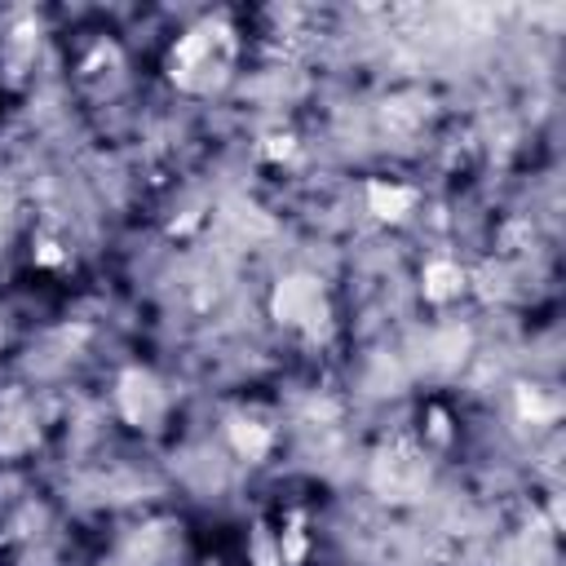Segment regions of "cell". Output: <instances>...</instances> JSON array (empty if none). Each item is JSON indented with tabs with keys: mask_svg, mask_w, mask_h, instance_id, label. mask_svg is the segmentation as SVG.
Returning <instances> with one entry per match:
<instances>
[{
	"mask_svg": "<svg viewBox=\"0 0 566 566\" xmlns=\"http://www.w3.org/2000/svg\"><path fill=\"white\" fill-rule=\"evenodd\" d=\"M367 199H371V212L385 217V221H394L411 208V190H402V186H371Z\"/></svg>",
	"mask_w": 566,
	"mask_h": 566,
	"instance_id": "cell-3",
	"label": "cell"
},
{
	"mask_svg": "<svg viewBox=\"0 0 566 566\" xmlns=\"http://www.w3.org/2000/svg\"><path fill=\"white\" fill-rule=\"evenodd\" d=\"M119 407L133 424H155L164 416V389L146 371H128L119 380Z\"/></svg>",
	"mask_w": 566,
	"mask_h": 566,
	"instance_id": "cell-1",
	"label": "cell"
},
{
	"mask_svg": "<svg viewBox=\"0 0 566 566\" xmlns=\"http://www.w3.org/2000/svg\"><path fill=\"white\" fill-rule=\"evenodd\" d=\"M230 438H234V447H239L248 460H256V455L270 447V433H265L261 424H248V420H234V424H230Z\"/></svg>",
	"mask_w": 566,
	"mask_h": 566,
	"instance_id": "cell-5",
	"label": "cell"
},
{
	"mask_svg": "<svg viewBox=\"0 0 566 566\" xmlns=\"http://www.w3.org/2000/svg\"><path fill=\"white\" fill-rule=\"evenodd\" d=\"M460 270L451 265V261H433L429 270H424V296H433V301H447V296H455L460 292Z\"/></svg>",
	"mask_w": 566,
	"mask_h": 566,
	"instance_id": "cell-4",
	"label": "cell"
},
{
	"mask_svg": "<svg viewBox=\"0 0 566 566\" xmlns=\"http://www.w3.org/2000/svg\"><path fill=\"white\" fill-rule=\"evenodd\" d=\"M274 314L287 318V323H314L323 314V296L310 279H287L279 292H274Z\"/></svg>",
	"mask_w": 566,
	"mask_h": 566,
	"instance_id": "cell-2",
	"label": "cell"
}]
</instances>
